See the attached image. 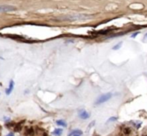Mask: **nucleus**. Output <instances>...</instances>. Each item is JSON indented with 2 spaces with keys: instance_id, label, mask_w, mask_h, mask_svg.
I'll return each instance as SVG.
<instances>
[{
  "instance_id": "f257e3e1",
  "label": "nucleus",
  "mask_w": 147,
  "mask_h": 136,
  "mask_svg": "<svg viewBox=\"0 0 147 136\" xmlns=\"http://www.w3.org/2000/svg\"><path fill=\"white\" fill-rule=\"evenodd\" d=\"M112 97V93H106V94H103L101 95L100 97L97 98V100L95 101V104L96 105H99V104H103L106 101H108L110 98Z\"/></svg>"
},
{
  "instance_id": "f03ea898",
  "label": "nucleus",
  "mask_w": 147,
  "mask_h": 136,
  "mask_svg": "<svg viewBox=\"0 0 147 136\" xmlns=\"http://www.w3.org/2000/svg\"><path fill=\"white\" fill-rule=\"evenodd\" d=\"M15 10V7L11 5H0V12H11Z\"/></svg>"
},
{
  "instance_id": "7ed1b4c3",
  "label": "nucleus",
  "mask_w": 147,
  "mask_h": 136,
  "mask_svg": "<svg viewBox=\"0 0 147 136\" xmlns=\"http://www.w3.org/2000/svg\"><path fill=\"white\" fill-rule=\"evenodd\" d=\"M78 115H79V117L81 119H88L90 117V113L87 112L86 110H84V109L78 111Z\"/></svg>"
},
{
  "instance_id": "20e7f679",
  "label": "nucleus",
  "mask_w": 147,
  "mask_h": 136,
  "mask_svg": "<svg viewBox=\"0 0 147 136\" xmlns=\"http://www.w3.org/2000/svg\"><path fill=\"white\" fill-rule=\"evenodd\" d=\"M13 88H14V81H13V80H10L9 87H8V89L6 90V94H8V95H9V94L12 92V90H13Z\"/></svg>"
},
{
  "instance_id": "39448f33",
  "label": "nucleus",
  "mask_w": 147,
  "mask_h": 136,
  "mask_svg": "<svg viewBox=\"0 0 147 136\" xmlns=\"http://www.w3.org/2000/svg\"><path fill=\"white\" fill-rule=\"evenodd\" d=\"M56 124L59 125V126H62V127H66V126H67L66 122H64L63 120H57L56 121Z\"/></svg>"
},
{
  "instance_id": "423d86ee",
  "label": "nucleus",
  "mask_w": 147,
  "mask_h": 136,
  "mask_svg": "<svg viewBox=\"0 0 147 136\" xmlns=\"http://www.w3.org/2000/svg\"><path fill=\"white\" fill-rule=\"evenodd\" d=\"M82 134V131L81 130H74L72 131L71 133L69 134V136H72V135H81Z\"/></svg>"
},
{
  "instance_id": "0eeeda50",
  "label": "nucleus",
  "mask_w": 147,
  "mask_h": 136,
  "mask_svg": "<svg viewBox=\"0 0 147 136\" xmlns=\"http://www.w3.org/2000/svg\"><path fill=\"white\" fill-rule=\"evenodd\" d=\"M53 134L54 135H57V136H59V135H61L62 134V129H55L54 130V132H53Z\"/></svg>"
},
{
  "instance_id": "6e6552de",
  "label": "nucleus",
  "mask_w": 147,
  "mask_h": 136,
  "mask_svg": "<svg viewBox=\"0 0 147 136\" xmlns=\"http://www.w3.org/2000/svg\"><path fill=\"white\" fill-rule=\"evenodd\" d=\"M121 45H122V42L118 43V44H117V45H115V46H114V47H113V49H114V50H117V49H118V48H119V47H120V46H121Z\"/></svg>"
},
{
  "instance_id": "1a4fd4ad",
  "label": "nucleus",
  "mask_w": 147,
  "mask_h": 136,
  "mask_svg": "<svg viewBox=\"0 0 147 136\" xmlns=\"http://www.w3.org/2000/svg\"><path fill=\"white\" fill-rule=\"evenodd\" d=\"M113 120H114V121H116L117 120V117H111V118H109V122H111V121H113Z\"/></svg>"
},
{
  "instance_id": "9d476101",
  "label": "nucleus",
  "mask_w": 147,
  "mask_h": 136,
  "mask_svg": "<svg viewBox=\"0 0 147 136\" xmlns=\"http://www.w3.org/2000/svg\"><path fill=\"white\" fill-rule=\"evenodd\" d=\"M137 34H138V32H134V33L132 34V37H135V36H136V35H137Z\"/></svg>"
},
{
  "instance_id": "9b49d317",
  "label": "nucleus",
  "mask_w": 147,
  "mask_h": 136,
  "mask_svg": "<svg viewBox=\"0 0 147 136\" xmlns=\"http://www.w3.org/2000/svg\"><path fill=\"white\" fill-rule=\"evenodd\" d=\"M6 136H14V134H13V133H9V134H7Z\"/></svg>"
},
{
  "instance_id": "f8f14e48",
  "label": "nucleus",
  "mask_w": 147,
  "mask_h": 136,
  "mask_svg": "<svg viewBox=\"0 0 147 136\" xmlns=\"http://www.w3.org/2000/svg\"><path fill=\"white\" fill-rule=\"evenodd\" d=\"M147 38V35H145V36H144V39H146Z\"/></svg>"
},
{
  "instance_id": "ddd939ff",
  "label": "nucleus",
  "mask_w": 147,
  "mask_h": 136,
  "mask_svg": "<svg viewBox=\"0 0 147 136\" xmlns=\"http://www.w3.org/2000/svg\"><path fill=\"white\" fill-rule=\"evenodd\" d=\"M74 136H80V135H74Z\"/></svg>"
}]
</instances>
